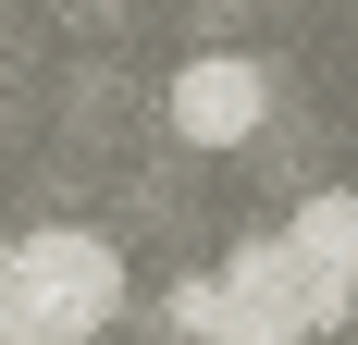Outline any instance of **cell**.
Instances as JSON below:
<instances>
[{"mask_svg":"<svg viewBox=\"0 0 358 345\" xmlns=\"http://www.w3.org/2000/svg\"><path fill=\"white\" fill-rule=\"evenodd\" d=\"M198 345H309V333H296V321H272V309H235V296H222V321H210Z\"/></svg>","mask_w":358,"mask_h":345,"instance_id":"4","label":"cell"},{"mask_svg":"<svg viewBox=\"0 0 358 345\" xmlns=\"http://www.w3.org/2000/svg\"><path fill=\"white\" fill-rule=\"evenodd\" d=\"M0 284H13V309H25V345H87L111 309H124V247L74 235V222H37Z\"/></svg>","mask_w":358,"mask_h":345,"instance_id":"1","label":"cell"},{"mask_svg":"<svg viewBox=\"0 0 358 345\" xmlns=\"http://www.w3.org/2000/svg\"><path fill=\"white\" fill-rule=\"evenodd\" d=\"M296 259H309V272H334V284H358V185H322V198L296 210Z\"/></svg>","mask_w":358,"mask_h":345,"instance_id":"3","label":"cell"},{"mask_svg":"<svg viewBox=\"0 0 358 345\" xmlns=\"http://www.w3.org/2000/svg\"><path fill=\"white\" fill-rule=\"evenodd\" d=\"M0 272H13V235H0Z\"/></svg>","mask_w":358,"mask_h":345,"instance_id":"5","label":"cell"},{"mask_svg":"<svg viewBox=\"0 0 358 345\" xmlns=\"http://www.w3.org/2000/svg\"><path fill=\"white\" fill-rule=\"evenodd\" d=\"M259 111H272V74H259L248 50H198V62L173 74V124H185V148H248Z\"/></svg>","mask_w":358,"mask_h":345,"instance_id":"2","label":"cell"}]
</instances>
